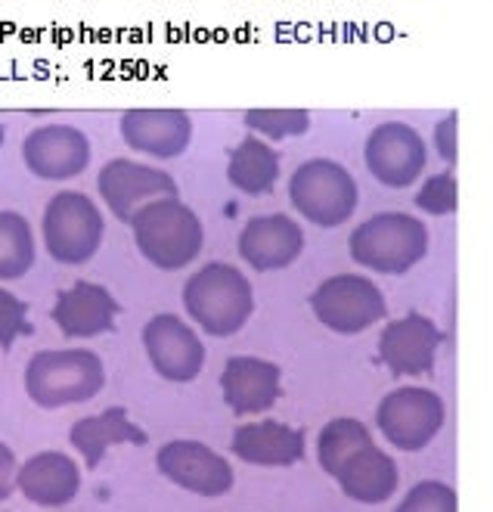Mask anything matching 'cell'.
Segmentation results:
<instances>
[{"instance_id":"6da1fadb","label":"cell","mask_w":493,"mask_h":512,"mask_svg":"<svg viewBox=\"0 0 493 512\" xmlns=\"http://www.w3.org/2000/svg\"><path fill=\"white\" fill-rule=\"evenodd\" d=\"M183 311L202 333L227 339L255 314V289L236 264L208 261L183 283Z\"/></svg>"},{"instance_id":"7a4b0ae2","label":"cell","mask_w":493,"mask_h":512,"mask_svg":"<svg viewBox=\"0 0 493 512\" xmlns=\"http://www.w3.org/2000/svg\"><path fill=\"white\" fill-rule=\"evenodd\" d=\"M131 233L137 252L165 274L190 267L205 246V227L199 215L177 196H162L143 205L131 218Z\"/></svg>"},{"instance_id":"3957f363","label":"cell","mask_w":493,"mask_h":512,"mask_svg":"<svg viewBox=\"0 0 493 512\" xmlns=\"http://www.w3.org/2000/svg\"><path fill=\"white\" fill-rule=\"evenodd\" d=\"M106 385V367L90 348H47L25 367V391L38 407L59 410L97 398Z\"/></svg>"},{"instance_id":"277c9868","label":"cell","mask_w":493,"mask_h":512,"mask_svg":"<svg viewBox=\"0 0 493 512\" xmlns=\"http://www.w3.org/2000/svg\"><path fill=\"white\" fill-rule=\"evenodd\" d=\"M428 227L407 212H379L351 230L348 252L354 264L376 274H407L428 255Z\"/></svg>"},{"instance_id":"5b68a950","label":"cell","mask_w":493,"mask_h":512,"mask_svg":"<svg viewBox=\"0 0 493 512\" xmlns=\"http://www.w3.org/2000/svg\"><path fill=\"white\" fill-rule=\"evenodd\" d=\"M106 221L100 205L81 190H59L41 215V243L56 264H87L103 246Z\"/></svg>"},{"instance_id":"8992f818","label":"cell","mask_w":493,"mask_h":512,"mask_svg":"<svg viewBox=\"0 0 493 512\" xmlns=\"http://www.w3.org/2000/svg\"><path fill=\"white\" fill-rule=\"evenodd\" d=\"M295 212L314 227H342L354 218L360 187L354 174L335 159H307L301 162L286 184Z\"/></svg>"},{"instance_id":"52a82bcc","label":"cell","mask_w":493,"mask_h":512,"mask_svg":"<svg viewBox=\"0 0 493 512\" xmlns=\"http://www.w3.org/2000/svg\"><path fill=\"white\" fill-rule=\"evenodd\" d=\"M314 317L338 336H357L385 317L382 289L363 274H335L311 295Z\"/></svg>"},{"instance_id":"ba28073f","label":"cell","mask_w":493,"mask_h":512,"mask_svg":"<svg viewBox=\"0 0 493 512\" xmlns=\"http://www.w3.org/2000/svg\"><path fill=\"white\" fill-rule=\"evenodd\" d=\"M363 162L388 190H407L425 174L428 149L422 134L407 122H382L363 143Z\"/></svg>"},{"instance_id":"9c48e42d","label":"cell","mask_w":493,"mask_h":512,"mask_svg":"<svg viewBox=\"0 0 493 512\" xmlns=\"http://www.w3.org/2000/svg\"><path fill=\"white\" fill-rule=\"evenodd\" d=\"M97 193L118 221L131 224V218L152 199L177 196V184L168 171L156 165L137 159H109L97 174Z\"/></svg>"},{"instance_id":"30bf717a","label":"cell","mask_w":493,"mask_h":512,"mask_svg":"<svg viewBox=\"0 0 493 512\" xmlns=\"http://www.w3.org/2000/svg\"><path fill=\"white\" fill-rule=\"evenodd\" d=\"M143 351L152 370L168 382H193L205 367V345L177 314H156L143 326Z\"/></svg>"},{"instance_id":"8fae6325","label":"cell","mask_w":493,"mask_h":512,"mask_svg":"<svg viewBox=\"0 0 493 512\" xmlns=\"http://www.w3.org/2000/svg\"><path fill=\"white\" fill-rule=\"evenodd\" d=\"M156 466L171 485L199 497H224L233 488V466L218 450H211L202 441H190V438L168 441L159 450Z\"/></svg>"},{"instance_id":"7c38bea8","label":"cell","mask_w":493,"mask_h":512,"mask_svg":"<svg viewBox=\"0 0 493 512\" xmlns=\"http://www.w3.org/2000/svg\"><path fill=\"white\" fill-rule=\"evenodd\" d=\"M22 162L38 180L63 184L87 171L90 165V140L75 125H41L22 140Z\"/></svg>"},{"instance_id":"4fadbf2b","label":"cell","mask_w":493,"mask_h":512,"mask_svg":"<svg viewBox=\"0 0 493 512\" xmlns=\"http://www.w3.org/2000/svg\"><path fill=\"white\" fill-rule=\"evenodd\" d=\"M379 429L394 447L419 450L444 426V401L428 388H397L379 404Z\"/></svg>"},{"instance_id":"5bb4252c","label":"cell","mask_w":493,"mask_h":512,"mask_svg":"<svg viewBox=\"0 0 493 512\" xmlns=\"http://www.w3.org/2000/svg\"><path fill=\"white\" fill-rule=\"evenodd\" d=\"M128 149L149 159H177L190 149L193 118L183 109H128L118 118Z\"/></svg>"},{"instance_id":"9a60e30c","label":"cell","mask_w":493,"mask_h":512,"mask_svg":"<svg viewBox=\"0 0 493 512\" xmlns=\"http://www.w3.org/2000/svg\"><path fill=\"white\" fill-rule=\"evenodd\" d=\"M239 258L252 270L273 274V270H286L301 252H304V230L289 215H255L242 224L236 239Z\"/></svg>"},{"instance_id":"2e32d148","label":"cell","mask_w":493,"mask_h":512,"mask_svg":"<svg viewBox=\"0 0 493 512\" xmlns=\"http://www.w3.org/2000/svg\"><path fill=\"white\" fill-rule=\"evenodd\" d=\"M50 317L66 339H94L115 329L118 301L106 286L78 280L56 295Z\"/></svg>"},{"instance_id":"e0dca14e","label":"cell","mask_w":493,"mask_h":512,"mask_svg":"<svg viewBox=\"0 0 493 512\" xmlns=\"http://www.w3.org/2000/svg\"><path fill=\"white\" fill-rule=\"evenodd\" d=\"M221 391L227 407L236 416L267 413L283 395V373L264 357L239 354L227 360V367L221 373Z\"/></svg>"},{"instance_id":"ac0fdd59","label":"cell","mask_w":493,"mask_h":512,"mask_svg":"<svg viewBox=\"0 0 493 512\" xmlns=\"http://www.w3.org/2000/svg\"><path fill=\"white\" fill-rule=\"evenodd\" d=\"M444 342L441 329L422 314H407L385 326L379 339V354L397 376H419L435 364L438 345Z\"/></svg>"},{"instance_id":"d6986e66","label":"cell","mask_w":493,"mask_h":512,"mask_svg":"<svg viewBox=\"0 0 493 512\" xmlns=\"http://www.w3.org/2000/svg\"><path fill=\"white\" fill-rule=\"evenodd\" d=\"M16 488L28 503L56 509L75 500L81 488V469L72 457L59 454V450H41V454L28 457L19 466Z\"/></svg>"},{"instance_id":"ffe728a7","label":"cell","mask_w":493,"mask_h":512,"mask_svg":"<svg viewBox=\"0 0 493 512\" xmlns=\"http://www.w3.org/2000/svg\"><path fill=\"white\" fill-rule=\"evenodd\" d=\"M233 454L249 466H295L304 457V432L276 419L245 423L233 435Z\"/></svg>"},{"instance_id":"44dd1931","label":"cell","mask_w":493,"mask_h":512,"mask_svg":"<svg viewBox=\"0 0 493 512\" xmlns=\"http://www.w3.org/2000/svg\"><path fill=\"white\" fill-rule=\"evenodd\" d=\"M69 441L81 454V460L87 463V469H97L109 447H115V444H146V432L137 423H131L128 410L109 407L97 416L78 419L69 432Z\"/></svg>"},{"instance_id":"7402d4cb","label":"cell","mask_w":493,"mask_h":512,"mask_svg":"<svg viewBox=\"0 0 493 512\" xmlns=\"http://www.w3.org/2000/svg\"><path fill=\"white\" fill-rule=\"evenodd\" d=\"M227 180L242 196H267L280 180V153L270 146V140L249 131L230 149Z\"/></svg>"},{"instance_id":"603a6c76","label":"cell","mask_w":493,"mask_h":512,"mask_svg":"<svg viewBox=\"0 0 493 512\" xmlns=\"http://www.w3.org/2000/svg\"><path fill=\"white\" fill-rule=\"evenodd\" d=\"M335 478H338V485H342V491L360 503H382L397 488V469L391 457H385L373 444L360 447L354 457H348L338 466Z\"/></svg>"},{"instance_id":"cb8c5ba5","label":"cell","mask_w":493,"mask_h":512,"mask_svg":"<svg viewBox=\"0 0 493 512\" xmlns=\"http://www.w3.org/2000/svg\"><path fill=\"white\" fill-rule=\"evenodd\" d=\"M35 230L25 215L0 212V283L19 280L35 267Z\"/></svg>"},{"instance_id":"d4e9b609","label":"cell","mask_w":493,"mask_h":512,"mask_svg":"<svg viewBox=\"0 0 493 512\" xmlns=\"http://www.w3.org/2000/svg\"><path fill=\"white\" fill-rule=\"evenodd\" d=\"M373 444V438H369L366 426L357 423V419H332V423L323 426L320 438H317V460L320 466L335 475L338 466H342L348 457H354L360 447Z\"/></svg>"},{"instance_id":"484cf974","label":"cell","mask_w":493,"mask_h":512,"mask_svg":"<svg viewBox=\"0 0 493 512\" xmlns=\"http://www.w3.org/2000/svg\"><path fill=\"white\" fill-rule=\"evenodd\" d=\"M245 128L264 140H289L311 131L307 109H249L242 115Z\"/></svg>"},{"instance_id":"4316f807","label":"cell","mask_w":493,"mask_h":512,"mask_svg":"<svg viewBox=\"0 0 493 512\" xmlns=\"http://www.w3.org/2000/svg\"><path fill=\"white\" fill-rule=\"evenodd\" d=\"M416 208L431 218H447L456 212V205H459V184H456V174L447 168V171H438V174H431L425 184L419 187L416 193Z\"/></svg>"},{"instance_id":"83f0119b","label":"cell","mask_w":493,"mask_h":512,"mask_svg":"<svg viewBox=\"0 0 493 512\" xmlns=\"http://www.w3.org/2000/svg\"><path fill=\"white\" fill-rule=\"evenodd\" d=\"M32 333V323H28V305L13 295L10 289L0 286V348H13L19 336Z\"/></svg>"},{"instance_id":"f1b7e54d","label":"cell","mask_w":493,"mask_h":512,"mask_svg":"<svg viewBox=\"0 0 493 512\" xmlns=\"http://www.w3.org/2000/svg\"><path fill=\"white\" fill-rule=\"evenodd\" d=\"M397 512H456V497L447 485H438V481H422L416 485L404 503L397 506Z\"/></svg>"},{"instance_id":"f546056e","label":"cell","mask_w":493,"mask_h":512,"mask_svg":"<svg viewBox=\"0 0 493 512\" xmlns=\"http://www.w3.org/2000/svg\"><path fill=\"white\" fill-rule=\"evenodd\" d=\"M431 146H435V153L453 168L456 165V156H459V146H456V115H444L441 122L435 125V134H431Z\"/></svg>"},{"instance_id":"4dcf8cb0","label":"cell","mask_w":493,"mask_h":512,"mask_svg":"<svg viewBox=\"0 0 493 512\" xmlns=\"http://www.w3.org/2000/svg\"><path fill=\"white\" fill-rule=\"evenodd\" d=\"M16 454L0 441V500H7L16 488Z\"/></svg>"},{"instance_id":"1f68e13d","label":"cell","mask_w":493,"mask_h":512,"mask_svg":"<svg viewBox=\"0 0 493 512\" xmlns=\"http://www.w3.org/2000/svg\"><path fill=\"white\" fill-rule=\"evenodd\" d=\"M0 146H4V122H0Z\"/></svg>"}]
</instances>
